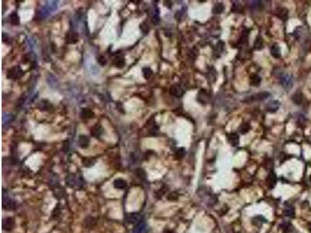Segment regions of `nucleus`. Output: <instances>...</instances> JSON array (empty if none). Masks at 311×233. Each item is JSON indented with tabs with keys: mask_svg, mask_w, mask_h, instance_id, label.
I'll return each mask as SVG.
<instances>
[{
	"mask_svg": "<svg viewBox=\"0 0 311 233\" xmlns=\"http://www.w3.org/2000/svg\"><path fill=\"white\" fill-rule=\"evenodd\" d=\"M82 163H83V165L86 167H90L94 166V163H96V160L92 159V158H86V159H83Z\"/></svg>",
	"mask_w": 311,
	"mask_h": 233,
	"instance_id": "nucleus-25",
	"label": "nucleus"
},
{
	"mask_svg": "<svg viewBox=\"0 0 311 233\" xmlns=\"http://www.w3.org/2000/svg\"><path fill=\"white\" fill-rule=\"evenodd\" d=\"M41 104L42 105L41 107H40V109L41 110H48L51 106V104L48 102H46V101H41Z\"/></svg>",
	"mask_w": 311,
	"mask_h": 233,
	"instance_id": "nucleus-33",
	"label": "nucleus"
},
{
	"mask_svg": "<svg viewBox=\"0 0 311 233\" xmlns=\"http://www.w3.org/2000/svg\"><path fill=\"white\" fill-rule=\"evenodd\" d=\"M249 130H250V126L247 125L246 124H243V126L240 127V132L242 134H245L246 132H248Z\"/></svg>",
	"mask_w": 311,
	"mask_h": 233,
	"instance_id": "nucleus-34",
	"label": "nucleus"
},
{
	"mask_svg": "<svg viewBox=\"0 0 311 233\" xmlns=\"http://www.w3.org/2000/svg\"><path fill=\"white\" fill-rule=\"evenodd\" d=\"M276 182H277V178H276V175L273 171H271L269 174L268 175V177L266 179L267 185L269 188H273L275 186Z\"/></svg>",
	"mask_w": 311,
	"mask_h": 233,
	"instance_id": "nucleus-8",
	"label": "nucleus"
},
{
	"mask_svg": "<svg viewBox=\"0 0 311 233\" xmlns=\"http://www.w3.org/2000/svg\"><path fill=\"white\" fill-rule=\"evenodd\" d=\"M280 84L282 85L285 90L287 91L290 90L292 87V77L289 74H282L279 78Z\"/></svg>",
	"mask_w": 311,
	"mask_h": 233,
	"instance_id": "nucleus-2",
	"label": "nucleus"
},
{
	"mask_svg": "<svg viewBox=\"0 0 311 233\" xmlns=\"http://www.w3.org/2000/svg\"><path fill=\"white\" fill-rule=\"evenodd\" d=\"M269 93L267 92H259L258 94L255 95V96H252V98L254 100H264L266 98H268L269 96Z\"/></svg>",
	"mask_w": 311,
	"mask_h": 233,
	"instance_id": "nucleus-21",
	"label": "nucleus"
},
{
	"mask_svg": "<svg viewBox=\"0 0 311 233\" xmlns=\"http://www.w3.org/2000/svg\"><path fill=\"white\" fill-rule=\"evenodd\" d=\"M228 141L233 147H237L239 145V136L237 134L232 133L228 135Z\"/></svg>",
	"mask_w": 311,
	"mask_h": 233,
	"instance_id": "nucleus-15",
	"label": "nucleus"
},
{
	"mask_svg": "<svg viewBox=\"0 0 311 233\" xmlns=\"http://www.w3.org/2000/svg\"><path fill=\"white\" fill-rule=\"evenodd\" d=\"M271 54L274 58H278L281 56V51H280V47H278V44H275L271 48Z\"/></svg>",
	"mask_w": 311,
	"mask_h": 233,
	"instance_id": "nucleus-19",
	"label": "nucleus"
},
{
	"mask_svg": "<svg viewBox=\"0 0 311 233\" xmlns=\"http://www.w3.org/2000/svg\"><path fill=\"white\" fill-rule=\"evenodd\" d=\"M170 94L172 96H175V97H181L184 93V90L182 89V87H180V86L178 85H174V86H171V88L170 90Z\"/></svg>",
	"mask_w": 311,
	"mask_h": 233,
	"instance_id": "nucleus-6",
	"label": "nucleus"
},
{
	"mask_svg": "<svg viewBox=\"0 0 311 233\" xmlns=\"http://www.w3.org/2000/svg\"><path fill=\"white\" fill-rule=\"evenodd\" d=\"M10 23L12 25L14 26H17L20 24V17L17 15L16 13H13L10 16Z\"/></svg>",
	"mask_w": 311,
	"mask_h": 233,
	"instance_id": "nucleus-20",
	"label": "nucleus"
},
{
	"mask_svg": "<svg viewBox=\"0 0 311 233\" xmlns=\"http://www.w3.org/2000/svg\"><path fill=\"white\" fill-rule=\"evenodd\" d=\"M255 47L257 50H261L262 49L263 47V41L261 39V37H258L255 41Z\"/></svg>",
	"mask_w": 311,
	"mask_h": 233,
	"instance_id": "nucleus-30",
	"label": "nucleus"
},
{
	"mask_svg": "<svg viewBox=\"0 0 311 233\" xmlns=\"http://www.w3.org/2000/svg\"><path fill=\"white\" fill-rule=\"evenodd\" d=\"M103 133H104V128L100 124L94 126L91 130V134L95 138H100Z\"/></svg>",
	"mask_w": 311,
	"mask_h": 233,
	"instance_id": "nucleus-12",
	"label": "nucleus"
},
{
	"mask_svg": "<svg viewBox=\"0 0 311 233\" xmlns=\"http://www.w3.org/2000/svg\"><path fill=\"white\" fill-rule=\"evenodd\" d=\"M140 220H141L140 215H139V213H136V212H133V213L129 214L128 217V223L133 224V225H136Z\"/></svg>",
	"mask_w": 311,
	"mask_h": 233,
	"instance_id": "nucleus-11",
	"label": "nucleus"
},
{
	"mask_svg": "<svg viewBox=\"0 0 311 233\" xmlns=\"http://www.w3.org/2000/svg\"><path fill=\"white\" fill-rule=\"evenodd\" d=\"M2 208L4 210L7 211H13L15 209L16 205H15V202L8 196V195H5V193L2 192Z\"/></svg>",
	"mask_w": 311,
	"mask_h": 233,
	"instance_id": "nucleus-3",
	"label": "nucleus"
},
{
	"mask_svg": "<svg viewBox=\"0 0 311 233\" xmlns=\"http://www.w3.org/2000/svg\"><path fill=\"white\" fill-rule=\"evenodd\" d=\"M310 181H311V176H310Z\"/></svg>",
	"mask_w": 311,
	"mask_h": 233,
	"instance_id": "nucleus-38",
	"label": "nucleus"
},
{
	"mask_svg": "<svg viewBox=\"0 0 311 233\" xmlns=\"http://www.w3.org/2000/svg\"><path fill=\"white\" fill-rule=\"evenodd\" d=\"M79 145L82 149H86L90 145V138L85 135H80L79 137Z\"/></svg>",
	"mask_w": 311,
	"mask_h": 233,
	"instance_id": "nucleus-10",
	"label": "nucleus"
},
{
	"mask_svg": "<svg viewBox=\"0 0 311 233\" xmlns=\"http://www.w3.org/2000/svg\"><path fill=\"white\" fill-rule=\"evenodd\" d=\"M114 65H116L117 68L121 69V68H123V67L125 65V60L124 58H121V57L117 58L115 60V61H114Z\"/></svg>",
	"mask_w": 311,
	"mask_h": 233,
	"instance_id": "nucleus-24",
	"label": "nucleus"
},
{
	"mask_svg": "<svg viewBox=\"0 0 311 233\" xmlns=\"http://www.w3.org/2000/svg\"><path fill=\"white\" fill-rule=\"evenodd\" d=\"M184 155H185V150H184V149H179L176 152L175 157H176L177 159H180L184 156Z\"/></svg>",
	"mask_w": 311,
	"mask_h": 233,
	"instance_id": "nucleus-31",
	"label": "nucleus"
},
{
	"mask_svg": "<svg viewBox=\"0 0 311 233\" xmlns=\"http://www.w3.org/2000/svg\"><path fill=\"white\" fill-rule=\"evenodd\" d=\"M179 198V194L177 192H170L167 196V200L170 201H175L177 200Z\"/></svg>",
	"mask_w": 311,
	"mask_h": 233,
	"instance_id": "nucleus-28",
	"label": "nucleus"
},
{
	"mask_svg": "<svg viewBox=\"0 0 311 233\" xmlns=\"http://www.w3.org/2000/svg\"><path fill=\"white\" fill-rule=\"evenodd\" d=\"M23 75V71L20 67H14L12 69L9 71L7 77L8 78H16L20 77Z\"/></svg>",
	"mask_w": 311,
	"mask_h": 233,
	"instance_id": "nucleus-7",
	"label": "nucleus"
},
{
	"mask_svg": "<svg viewBox=\"0 0 311 233\" xmlns=\"http://www.w3.org/2000/svg\"><path fill=\"white\" fill-rule=\"evenodd\" d=\"M294 209L293 208H291V207H289V208H286V209L284 210V215L287 217H292L294 216Z\"/></svg>",
	"mask_w": 311,
	"mask_h": 233,
	"instance_id": "nucleus-29",
	"label": "nucleus"
},
{
	"mask_svg": "<svg viewBox=\"0 0 311 233\" xmlns=\"http://www.w3.org/2000/svg\"><path fill=\"white\" fill-rule=\"evenodd\" d=\"M78 33L75 31H70L68 33L66 36V40L69 44H75L78 41Z\"/></svg>",
	"mask_w": 311,
	"mask_h": 233,
	"instance_id": "nucleus-13",
	"label": "nucleus"
},
{
	"mask_svg": "<svg viewBox=\"0 0 311 233\" xmlns=\"http://www.w3.org/2000/svg\"><path fill=\"white\" fill-rule=\"evenodd\" d=\"M146 229L147 226L145 221L143 219H141L135 225L132 233H145L146 232Z\"/></svg>",
	"mask_w": 311,
	"mask_h": 233,
	"instance_id": "nucleus-5",
	"label": "nucleus"
},
{
	"mask_svg": "<svg viewBox=\"0 0 311 233\" xmlns=\"http://www.w3.org/2000/svg\"><path fill=\"white\" fill-rule=\"evenodd\" d=\"M292 100H293L295 104H300L302 103V100H303V96L300 92H296L293 95V97H292Z\"/></svg>",
	"mask_w": 311,
	"mask_h": 233,
	"instance_id": "nucleus-26",
	"label": "nucleus"
},
{
	"mask_svg": "<svg viewBox=\"0 0 311 233\" xmlns=\"http://www.w3.org/2000/svg\"><path fill=\"white\" fill-rule=\"evenodd\" d=\"M113 185L114 188L117 189V190H122L127 186V182H126V180H123V179L117 178L114 180Z\"/></svg>",
	"mask_w": 311,
	"mask_h": 233,
	"instance_id": "nucleus-9",
	"label": "nucleus"
},
{
	"mask_svg": "<svg viewBox=\"0 0 311 233\" xmlns=\"http://www.w3.org/2000/svg\"><path fill=\"white\" fill-rule=\"evenodd\" d=\"M261 82V78L258 75L256 74H252L250 76V82L252 86H258L260 85Z\"/></svg>",
	"mask_w": 311,
	"mask_h": 233,
	"instance_id": "nucleus-18",
	"label": "nucleus"
},
{
	"mask_svg": "<svg viewBox=\"0 0 311 233\" xmlns=\"http://www.w3.org/2000/svg\"><path fill=\"white\" fill-rule=\"evenodd\" d=\"M164 233H176V232L174 231H172V230H166V231L164 232Z\"/></svg>",
	"mask_w": 311,
	"mask_h": 233,
	"instance_id": "nucleus-37",
	"label": "nucleus"
},
{
	"mask_svg": "<svg viewBox=\"0 0 311 233\" xmlns=\"http://www.w3.org/2000/svg\"><path fill=\"white\" fill-rule=\"evenodd\" d=\"M48 3L43 6L37 13V17H41V19H45L47 17L51 12L56 10L57 2L56 1H48Z\"/></svg>",
	"mask_w": 311,
	"mask_h": 233,
	"instance_id": "nucleus-1",
	"label": "nucleus"
},
{
	"mask_svg": "<svg viewBox=\"0 0 311 233\" xmlns=\"http://www.w3.org/2000/svg\"><path fill=\"white\" fill-rule=\"evenodd\" d=\"M152 20H153L154 24H158L159 22H160V11H159V9L157 7L155 8L154 11H153Z\"/></svg>",
	"mask_w": 311,
	"mask_h": 233,
	"instance_id": "nucleus-23",
	"label": "nucleus"
},
{
	"mask_svg": "<svg viewBox=\"0 0 311 233\" xmlns=\"http://www.w3.org/2000/svg\"><path fill=\"white\" fill-rule=\"evenodd\" d=\"M166 192V190H164L163 188L160 189V190H159L158 191H157V197L158 198H160L161 197H163V194H165V193Z\"/></svg>",
	"mask_w": 311,
	"mask_h": 233,
	"instance_id": "nucleus-36",
	"label": "nucleus"
},
{
	"mask_svg": "<svg viewBox=\"0 0 311 233\" xmlns=\"http://www.w3.org/2000/svg\"><path fill=\"white\" fill-rule=\"evenodd\" d=\"M15 226V220L12 217H7L2 222V229L6 231H11Z\"/></svg>",
	"mask_w": 311,
	"mask_h": 233,
	"instance_id": "nucleus-4",
	"label": "nucleus"
},
{
	"mask_svg": "<svg viewBox=\"0 0 311 233\" xmlns=\"http://www.w3.org/2000/svg\"><path fill=\"white\" fill-rule=\"evenodd\" d=\"M80 116L83 119H91L94 118V113L88 108H83L80 112Z\"/></svg>",
	"mask_w": 311,
	"mask_h": 233,
	"instance_id": "nucleus-14",
	"label": "nucleus"
},
{
	"mask_svg": "<svg viewBox=\"0 0 311 233\" xmlns=\"http://www.w3.org/2000/svg\"><path fill=\"white\" fill-rule=\"evenodd\" d=\"M65 183L69 186L70 187H74L77 185V183H78V180H76V177L74 174H71L69 176H68L65 179Z\"/></svg>",
	"mask_w": 311,
	"mask_h": 233,
	"instance_id": "nucleus-17",
	"label": "nucleus"
},
{
	"mask_svg": "<svg viewBox=\"0 0 311 233\" xmlns=\"http://www.w3.org/2000/svg\"><path fill=\"white\" fill-rule=\"evenodd\" d=\"M98 63L100 64V65H101L102 66H104V65L107 64V59H106L105 57H104V56H100L99 58H98Z\"/></svg>",
	"mask_w": 311,
	"mask_h": 233,
	"instance_id": "nucleus-35",
	"label": "nucleus"
},
{
	"mask_svg": "<svg viewBox=\"0 0 311 233\" xmlns=\"http://www.w3.org/2000/svg\"><path fill=\"white\" fill-rule=\"evenodd\" d=\"M136 175L138 176V177L142 180H145V177H146V175H145V171L142 169H136Z\"/></svg>",
	"mask_w": 311,
	"mask_h": 233,
	"instance_id": "nucleus-32",
	"label": "nucleus"
},
{
	"mask_svg": "<svg viewBox=\"0 0 311 233\" xmlns=\"http://www.w3.org/2000/svg\"><path fill=\"white\" fill-rule=\"evenodd\" d=\"M279 106L280 104L278 100H274L267 105V109H268V111H269L270 113H275L278 110Z\"/></svg>",
	"mask_w": 311,
	"mask_h": 233,
	"instance_id": "nucleus-16",
	"label": "nucleus"
},
{
	"mask_svg": "<svg viewBox=\"0 0 311 233\" xmlns=\"http://www.w3.org/2000/svg\"><path fill=\"white\" fill-rule=\"evenodd\" d=\"M224 8H225V7H224L223 3H217V4H215V6L213 7L212 13L215 14H220L223 12Z\"/></svg>",
	"mask_w": 311,
	"mask_h": 233,
	"instance_id": "nucleus-22",
	"label": "nucleus"
},
{
	"mask_svg": "<svg viewBox=\"0 0 311 233\" xmlns=\"http://www.w3.org/2000/svg\"><path fill=\"white\" fill-rule=\"evenodd\" d=\"M143 76H144V78H146V79H148L149 78H150L151 76H152V75H153V71H152V69H149V68H144V69H143Z\"/></svg>",
	"mask_w": 311,
	"mask_h": 233,
	"instance_id": "nucleus-27",
	"label": "nucleus"
}]
</instances>
